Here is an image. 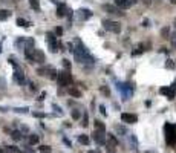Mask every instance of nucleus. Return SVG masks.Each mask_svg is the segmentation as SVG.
Masks as SVG:
<instances>
[{"label": "nucleus", "instance_id": "nucleus-1", "mask_svg": "<svg viewBox=\"0 0 176 153\" xmlns=\"http://www.w3.org/2000/svg\"><path fill=\"white\" fill-rule=\"evenodd\" d=\"M74 55H75V60L80 63H95V58L90 55V52H89V49H87L86 46H84V43L81 42L80 38H77L75 40V48H74Z\"/></svg>", "mask_w": 176, "mask_h": 153}, {"label": "nucleus", "instance_id": "nucleus-2", "mask_svg": "<svg viewBox=\"0 0 176 153\" xmlns=\"http://www.w3.org/2000/svg\"><path fill=\"white\" fill-rule=\"evenodd\" d=\"M164 132H165V141L169 146H175L176 144V124L165 123L164 125Z\"/></svg>", "mask_w": 176, "mask_h": 153}, {"label": "nucleus", "instance_id": "nucleus-3", "mask_svg": "<svg viewBox=\"0 0 176 153\" xmlns=\"http://www.w3.org/2000/svg\"><path fill=\"white\" fill-rule=\"evenodd\" d=\"M116 91H120V93H121V97H122V100H124V101H127L132 95H133V87H132L129 83L118 81L116 83Z\"/></svg>", "mask_w": 176, "mask_h": 153}, {"label": "nucleus", "instance_id": "nucleus-4", "mask_svg": "<svg viewBox=\"0 0 176 153\" xmlns=\"http://www.w3.org/2000/svg\"><path fill=\"white\" fill-rule=\"evenodd\" d=\"M57 81H58L60 86L66 87L72 83V75H70L69 70H61V72H58V75H57Z\"/></svg>", "mask_w": 176, "mask_h": 153}, {"label": "nucleus", "instance_id": "nucleus-5", "mask_svg": "<svg viewBox=\"0 0 176 153\" xmlns=\"http://www.w3.org/2000/svg\"><path fill=\"white\" fill-rule=\"evenodd\" d=\"M103 28L109 32H113V34H120L121 32V25L118 21H113V20H103Z\"/></svg>", "mask_w": 176, "mask_h": 153}, {"label": "nucleus", "instance_id": "nucleus-6", "mask_svg": "<svg viewBox=\"0 0 176 153\" xmlns=\"http://www.w3.org/2000/svg\"><path fill=\"white\" fill-rule=\"evenodd\" d=\"M37 74L41 75V76H49L51 80H57L58 72H57L54 67H40V69H37Z\"/></svg>", "mask_w": 176, "mask_h": 153}, {"label": "nucleus", "instance_id": "nucleus-7", "mask_svg": "<svg viewBox=\"0 0 176 153\" xmlns=\"http://www.w3.org/2000/svg\"><path fill=\"white\" fill-rule=\"evenodd\" d=\"M46 37H48V42H49V49H51V52H57L58 51V42H57V37L52 32H48L46 34Z\"/></svg>", "mask_w": 176, "mask_h": 153}, {"label": "nucleus", "instance_id": "nucleus-8", "mask_svg": "<svg viewBox=\"0 0 176 153\" xmlns=\"http://www.w3.org/2000/svg\"><path fill=\"white\" fill-rule=\"evenodd\" d=\"M90 17H92V12L87 9V8H80V9L77 11V19L80 21H86V20H89Z\"/></svg>", "mask_w": 176, "mask_h": 153}, {"label": "nucleus", "instance_id": "nucleus-9", "mask_svg": "<svg viewBox=\"0 0 176 153\" xmlns=\"http://www.w3.org/2000/svg\"><path fill=\"white\" fill-rule=\"evenodd\" d=\"M14 80H15V83H19V84H20V86H21V84H25V81H26V80H25V74H23V70H21L19 66H15V67H14Z\"/></svg>", "mask_w": 176, "mask_h": 153}, {"label": "nucleus", "instance_id": "nucleus-10", "mask_svg": "<svg viewBox=\"0 0 176 153\" xmlns=\"http://www.w3.org/2000/svg\"><path fill=\"white\" fill-rule=\"evenodd\" d=\"M121 121L126 124H135L138 123V116L135 113H121Z\"/></svg>", "mask_w": 176, "mask_h": 153}, {"label": "nucleus", "instance_id": "nucleus-11", "mask_svg": "<svg viewBox=\"0 0 176 153\" xmlns=\"http://www.w3.org/2000/svg\"><path fill=\"white\" fill-rule=\"evenodd\" d=\"M159 93L165 95L170 101H173V100H175V97H176V93L173 92V89H171L170 86H167V87H161V89H159Z\"/></svg>", "mask_w": 176, "mask_h": 153}, {"label": "nucleus", "instance_id": "nucleus-12", "mask_svg": "<svg viewBox=\"0 0 176 153\" xmlns=\"http://www.w3.org/2000/svg\"><path fill=\"white\" fill-rule=\"evenodd\" d=\"M46 61V55L45 52L38 51V49H35L34 51V63H45Z\"/></svg>", "mask_w": 176, "mask_h": 153}, {"label": "nucleus", "instance_id": "nucleus-13", "mask_svg": "<svg viewBox=\"0 0 176 153\" xmlns=\"http://www.w3.org/2000/svg\"><path fill=\"white\" fill-rule=\"evenodd\" d=\"M94 139L100 144V146H104V144H106V135H104L103 132H98V130H95V132H94Z\"/></svg>", "mask_w": 176, "mask_h": 153}, {"label": "nucleus", "instance_id": "nucleus-14", "mask_svg": "<svg viewBox=\"0 0 176 153\" xmlns=\"http://www.w3.org/2000/svg\"><path fill=\"white\" fill-rule=\"evenodd\" d=\"M104 11H107L109 14H118V15H122V12L118 6H113V5H104Z\"/></svg>", "mask_w": 176, "mask_h": 153}, {"label": "nucleus", "instance_id": "nucleus-15", "mask_svg": "<svg viewBox=\"0 0 176 153\" xmlns=\"http://www.w3.org/2000/svg\"><path fill=\"white\" fill-rule=\"evenodd\" d=\"M115 5L120 8V9H129L130 6H133L129 0H115Z\"/></svg>", "mask_w": 176, "mask_h": 153}, {"label": "nucleus", "instance_id": "nucleus-16", "mask_svg": "<svg viewBox=\"0 0 176 153\" xmlns=\"http://www.w3.org/2000/svg\"><path fill=\"white\" fill-rule=\"evenodd\" d=\"M68 14V6L64 3H58V8H57V17H64Z\"/></svg>", "mask_w": 176, "mask_h": 153}, {"label": "nucleus", "instance_id": "nucleus-17", "mask_svg": "<svg viewBox=\"0 0 176 153\" xmlns=\"http://www.w3.org/2000/svg\"><path fill=\"white\" fill-rule=\"evenodd\" d=\"M129 144H130V148H132V150H136V148H138V139H136V135L130 133Z\"/></svg>", "mask_w": 176, "mask_h": 153}, {"label": "nucleus", "instance_id": "nucleus-18", "mask_svg": "<svg viewBox=\"0 0 176 153\" xmlns=\"http://www.w3.org/2000/svg\"><path fill=\"white\" fill-rule=\"evenodd\" d=\"M11 17V11L8 9H0V21H5Z\"/></svg>", "mask_w": 176, "mask_h": 153}, {"label": "nucleus", "instance_id": "nucleus-19", "mask_svg": "<svg viewBox=\"0 0 176 153\" xmlns=\"http://www.w3.org/2000/svg\"><path fill=\"white\" fill-rule=\"evenodd\" d=\"M68 92H69V95H70V97H74V98H80V97H81V92L78 91L77 87H69V89H68Z\"/></svg>", "mask_w": 176, "mask_h": 153}, {"label": "nucleus", "instance_id": "nucleus-20", "mask_svg": "<svg viewBox=\"0 0 176 153\" xmlns=\"http://www.w3.org/2000/svg\"><path fill=\"white\" fill-rule=\"evenodd\" d=\"M106 135H107L109 144H110V146H113V147H116V146H118V139L115 138V135H112V133H106Z\"/></svg>", "mask_w": 176, "mask_h": 153}, {"label": "nucleus", "instance_id": "nucleus-21", "mask_svg": "<svg viewBox=\"0 0 176 153\" xmlns=\"http://www.w3.org/2000/svg\"><path fill=\"white\" fill-rule=\"evenodd\" d=\"M29 144L31 146H35V144H38V141H40V138H38V135H35V133H32V135H29Z\"/></svg>", "mask_w": 176, "mask_h": 153}, {"label": "nucleus", "instance_id": "nucleus-22", "mask_svg": "<svg viewBox=\"0 0 176 153\" xmlns=\"http://www.w3.org/2000/svg\"><path fill=\"white\" fill-rule=\"evenodd\" d=\"M94 124H95V129L98 130V132H103V133H106V125H104L103 123H101V121H98V119H96Z\"/></svg>", "mask_w": 176, "mask_h": 153}, {"label": "nucleus", "instance_id": "nucleus-23", "mask_svg": "<svg viewBox=\"0 0 176 153\" xmlns=\"http://www.w3.org/2000/svg\"><path fill=\"white\" fill-rule=\"evenodd\" d=\"M78 141H80L81 144H84V146H89L90 139H89V136H87V135H80V136H78Z\"/></svg>", "mask_w": 176, "mask_h": 153}, {"label": "nucleus", "instance_id": "nucleus-24", "mask_svg": "<svg viewBox=\"0 0 176 153\" xmlns=\"http://www.w3.org/2000/svg\"><path fill=\"white\" fill-rule=\"evenodd\" d=\"M11 138L14 139V141H20V139L23 138V135H21V132H19V130H14V132L11 133Z\"/></svg>", "mask_w": 176, "mask_h": 153}, {"label": "nucleus", "instance_id": "nucleus-25", "mask_svg": "<svg viewBox=\"0 0 176 153\" xmlns=\"http://www.w3.org/2000/svg\"><path fill=\"white\" fill-rule=\"evenodd\" d=\"M29 5L34 11H40V3H38V0H29Z\"/></svg>", "mask_w": 176, "mask_h": 153}, {"label": "nucleus", "instance_id": "nucleus-26", "mask_svg": "<svg viewBox=\"0 0 176 153\" xmlns=\"http://www.w3.org/2000/svg\"><path fill=\"white\" fill-rule=\"evenodd\" d=\"M17 25H19V26H21V28H28V26H29L31 23H29L28 20H25V19H20V17H19V19H17Z\"/></svg>", "mask_w": 176, "mask_h": 153}, {"label": "nucleus", "instance_id": "nucleus-27", "mask_svg": "<svg viewBox=\"0 0 176 153\" xmlns=\"http://www.w3.org/2000/svg\"><path fill=\"white\" fill-rule=\"evenodd\" d=\"M169 35H170V28H169V26H165V28L161 29V37L162 38H167Z\"/></svg>", "mask_w": 176, "mask_h": 153}, {"label": "nucleus", "instance_id": "nucleus-28", "mask_svg": "<svg viewBox=\"0 0 176 153\" xmlns=\"http://www.w3.org/2000/svg\"><path fill=\"white\" fill-rule=\"evenodd\" d=\"M115 130L118 132V135H127V129L124 127V125H116Z\"/></svg>", "mask_w": 176, "mask_h": 153}, {"label": "nucleus", "instance_id": "nucleus-29", "mask_svg": "<svg viewBox=\"0 0 176 153\" xmlns=\"http://www.w3.org/2000/svg\"><path fill=\"white\" fill-rule=\"evenodd\" d=\"M100 91H101V93H103V95H106V97L110 95V89H109V86H100Z\"/></svg>", "mask_w": 176, "mask_h": 153}, {"label": "nucleus", "instance_id": "nucleus-30", "mask_svg": "<svg viewBox=\"0 0 176 153\" xmlns=\"http://www.w3.org/2000/svg\"><path fill=\"white\" fill-rule=\"evenodd\" d=\"M70 115H72V119H80L81 118V112L80 110H72V113H70Z\"/></svg>", "mask_w": 176, "mask_h": 153}, {"label": "nucleus", "instance_id": "nucleus-31", "mask_svg": "<svg viewBox=\"0 0 176 153\" xmlns=\"http://www.w3.org/2000/svg\"><path fill=\"white\" fill-rule=\"evenodd\" d=\"M83 127H87L89 125V116H87V113H83V123H81Z\"/></svg>", "mask_w": 176, "mask_h": 153}, {"label": "nucleus", "instance_id": "nucleus-32", "mask_svg": "<svg viewBox=\"0 0 176 153\" xmlns=\"http://www.w3.org/2000/svg\"><path fill=\"white\" fill-rule=\"evenodd\" d=\"M143 52H144V46H143V44H139V46L136 48L132 54H133V55H139V54H143Z\"/></svg>", "mask_w": 176, "mask_h": 153}, {"label": "nucleus", "instance_id": "nucleus-33", "mask_svg": "<svg viewBox=\"0 0 176 153\" xmlns=\"http://www.w3.org/2000/svg\"><path fill=\"white\" fill-rule=\"evenodd\" d=\"M63 66H64V70H70V67H72L69 60H63Z\"/></svg>", "mask_w": 176, "mask_h": 153}, {"label": "nucleus", "instance_id": "nucleus-34", "mask_svg": "<svg viewBox=\"0 0 176 153\" xmlns=\"http://www.w3.org/2000/svg\"><path fill=\"white\" fill-rule=\"evenodd\" d=\"M17 113H26L28 112V107H17V109H14Z\"/></svg>", "mask_w": 176, "mask_h": 153}, {"label": "nucleus", "instance_id": "nucleus-35", "mask_svg": "<svg viewBox=\"0 0 176 153\" xmlns=\"http://www.w3.org/2000/svg\"><path fill=\"white\" fill-rule=\"evenodd\" d=\"M165 67H169V69H173V67H175L173 60H167V61H165Z\"/></svg>", "mask_w": 176, "mask_h": 153}, {"label": "nucleus", "instance_id": "nucleus-36", "mask_svg": "<svg viewBox=\"0 0 176 153\" xmlns=\"http://www.w3.org/2000/svg\"><path fill=\"white\" fill-rule=\"evenodd\" d=\"M52 107H54V110H55V112H57V113H58V115H63V110H61V107H60V106L54 104Z\"/></svg>", "mask_w": 176, "mask_h": 153}, {"label": "nucleus", "instance_id": "nucleus-37", "mask_svg": "<svg viewBox=\"0 0 176 153\" xmlns=\"http://www.w3.org/2000/svg\"><path fill=\"white\" fill-rule=\"evenodd\" d=\"M106 147H107V152L109 153H115V148H113V146H110V144H104Z\"/></svg>", "mask_w": 176, "mask_h": 153}, {"label": "nucleus", "instance_id": "nucleus-38", "mask_svg": "<svg viewBox=\"0 0 176 153\" xmlns=\"http://www.w3.org/2000/svg\"><path fill=\"white\" fill-rule=\"evenodd\" d=\"M40 150H41L43 153H45V152L48 153V152H51V147H49V146H41V147H40Z\"/></svg>", "mask_w": 176, "mask_h": 153}, {"label": "nucleus", "instance_id": "nucleus-39", "mask_svg": "<svg viewBox=\"0 0 176 153\" xmlns=\"http://www.w3.org/2000/svg\"><path fill=\"white\" fill-rule=\"evenodd\" d=\"M100 112H101V115H107V110H106V107L103 104L100 106Z\"/></svg>", "mask_w": 176, "mask_h": 153}, {"label": "nucleus", "instance_id": "nucleus-40", "mask_svg": "<svg viewBox=\"0 0 176 153\" xmlns=\"http://www.w3.org/2000/svg\"><path fill=\"white\" fill-rule=\"evenodd\" d=\"M55 34H57V35H61V34H63V28L57 26V28H55Z\"/></svg>", "mask_w": 176, "mask_h": 153}, {"label": "nucleus", "instance_id": "nucleus-41", "mask_svg": "<svg viewBox=\"0 0 176 153\" xmlns=\"http://www.w3.org/2000/svg\"><path fill=\"white\" fill-rule=\"evenodd\" d=\"M34 116H37V118H45L46 113H38V112H34Z\"/></svg>", "mask_w": 176, "mask_h": 153}, {"label": "nucleus", "instance_id": "nucleus-42", "mask_svg": "<svg viewBox=\"0 0 176 153\" xmlns=\"http://www.w3.org/2000/svg\"><path fill=\"white\" fill-rule=\"evenodd\" d=\"M29 89H31L32 92H35V84H34V83H29Z\"/></svg>", "mask_w": 176, "mask_h": 153}, {"label": "nucleus", "instance_id": "nucleus-43", "mask_svg": "<svg viewBox=\"0 0 176 153\" xmlns=\"http://www.w3.org/2000/svg\"><path fill=\"white\" fill-rule=\"evenodd\" d=\"M143 26H146V28H147V26H150V21H149V20H144V21H143Z\"/></svg>", "mask_w": 176, "mask_h": 153}, {"label": "nucleus", "instance_id": "nucleus-44", "mask_svg": "<svg viewBox=\"0 0 176 153\" xmlns=\"http://www.w3.org/2000/svg\"><path fill=\"white\" fill-rule=\"evenodd\" d=\"M143 3H144V5H152V0H143Z\"/></svg>", "mask_w": 176, "mask_h": 153}, {"label": "nucleus", "instance_id": "nucleus-45", "mask_svg": "<svg viewBox=\"0 0 176 153\" xmlns=\"http://www.w3.org/2000/svg\"><path fill=\"white\" fill-rule=\"evenodd\" d=\"M170 87H171V89H173V92L176 93V81H175L173 84H171V86H170Z\"/></svg>", "mask_w": 176, "mask_h": 153}, {"label": "nucleus", "instance_id": "nucleus-46", "mask_svg": "<svg viewBox=\"0 0 176 153\" xmlns=\"http://www.w3.org/2000/svg\"><path fill=\"white\" fill-rule=\"evenodd\" d=\"M45 97H46V93H41V95H40V98H38V100H40V101H41V100H45Z\"/></svg>", "mask_w": 176, "mask_h": 153}, {"label": "nucleus", "instance_id": "nucleus-47", "mask_svg": "<svg viewBox=\"0 0 176 153\" xmlns=\"http://www.w3.org/2000/svg\"><path fill=\"white\" fill-rule=\"evenodd\" d=\"M171 46H173L176 49V40H171Z\"/></svg>", "mask_w": 176, "mask_h": 153}, {"label": "nucleus", "instance_id": "nucleus-48", "mask_svg": "<svg viewBox=\"0 0 176 153\" xmlns=\"http://www.w3.org/2000/svg\"><path fill=\"white\" fill-rule=\"evenodd\" d=\"M171 40H176V32H173V34H171Z\"/></svg>", "mask_w": 176, "mask_h": 153}, {"label": "nucleus", "instance_id": "nucleus-49", "mask_svg": "<svg viewBox=\"0 0 176 153\" xmlns=\"http://www.w3.org/2000/svg\"><path fill=\"white\" fill-rule=\"evenodd\" d=\"M129 2L132 3V5H135V3H136V2H138V0H129Z\"/></svg>", "mask_w": 176, "mask_h": 153}, {"label": "nucleus", "instance_id": "nucleus-50", "mask_svg": "<svg viewBox=\"0 0 176 153\" xmlns=\"http://www.w3.org/2000/svg\"><path fill=\"white\" fill-rule=\"evenodd\" d=\"M170 2H171V3H173V5H176V0H170Z\"/></svg>", "mask_w": 176, "mask_h": 153}, {"label": "nucleus", "instance_id": "nucleus-51", "mask_svg": "<svg viewBox=\"0 0 176 153\" xmlns=\"http://www.w3.org/2000/svg\"><path fill=\"white\" fill-rule=\"evenodd\" d=\"M87 153H98V152H92V150H90V152H87Z\"/></svg>", "mask_w": 176, "mask_h": 153}, {"label": "nucleus", "instance_id": "nucleus-52", "mask_svg": "<svg viewBox=\"0 0 176 153\" xmlns=\"http://www.w3.org/2000/svg\"><path fill=\"white\" fill-rule=\"evenodd\" d=\"M173 23H175V28H176V19H175V21H173Z\"/></svg>", "mask_w": 176, "mask_h": 153}, {"label": "nucleus", "instance_id": "nucleus-53", "mask_svg": "<svg viewBox=\"0 0 176 153\" xmlns=\"http://www.w3.org/2000/svg\"><path fill=\"white\" fill-rule=\"evenodd\" d=\"M0 153H3V150H2V148H0Z\"/></svg>", "mask_w": 176, "mask_h": 153}]
</instances>
